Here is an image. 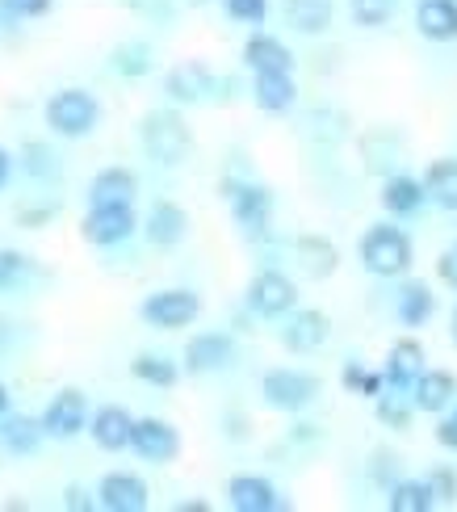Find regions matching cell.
<instances>
[{
  "instance_id": "5b68a950",
  "label": "cell",
  "mask_w": 457,
  "mask_h": 512,
  "mask_svg": "<svg viewBox=\"0 0 457 512\" xmlns=\"http://www.w3.org/2000/svg\"><path fill=\"white\" fill-rule=\"evenodd\" d=\"M202 315V298L185 290V286H172V290H156L147 294L139 303V319L160 332H177V328H189L193 319Z\"/></svg>"
},
{
  "instance_id": "e0dca14e",
  "label": "cell",
  "mask_w": 457,
  "mask_h": 512,
  "mask_svg": "<svg viewBox=\"0 0 457 512\" xmlns=\"http://www.w3.org/2000/svg\"><path fill=\"white\" fill-rule=\"evenodd\" d=\"M143 236L151 248H177L189 236V215L177 202H156L143 219Z\"/></svg>"
},
{
  "instance_id": "836d02e7",
  "label": "cell",
  "mask_w": 457,
  "mask_h": 512,
  "mask_svg": "<svg viewBox=\"0 0 457 512\" xmlns=\"http://www.w3.org/2000/svg\"><path fill=\"white\" fill-rule=\"evenodd\" d=\"M374 412H378V420L386 424V429H395V433H403V429H411V416H416V408H411V399H407V391H399V387H390V395H374Z\"/></svg>"
},
{
  "instance_id": "681fc988",
  "label": "cell",
  "mask_w": 457,
  "mask_h": 512,
  "mask_svg": "<svg viewBox=\"0 0 457 512\" xmlns=\"http://www.w3.org/2000/svg\"><path fill=\"white\" fill-rule=\"evenodd\" d=\"M5 412H9V387L0 382V416H5Z\"/></svg>"
},
{
  "instance_id": "c3c4849f",
  "label": "cell",
  "mask_w": 457,
  "mask_h": 512,
  "mask_svg": "<svg viewBox=\"0 0 457 512\" xmlns=\"http://www.w3.org/2000/svg\"><path fill=\"white\" fill-rule=\"evenodd\" d=\"M172 512H210L206 500H181V504H172Z\"/></svg>"
},
{
  "instance_id": "f35d334b",
  "label": "cell",
  "mask_w": 457,
  "mask_h": 512,
  "mask_svg": "<svg viewBox=\"0 0 457 512\" xmlns=\"http://www.w3.org/2000/svg\"><path fill=\"white\" fill-rule=\"evenodd\" d=\"M223 9L231 21H239V26H265L269 0H223Z\"/></svg>"
},
{
  "instance_id": "ffe728a7",
  "label": "cell",
  "mask_w": 457,
  "mask_h": 512,
  "mask_svg": "<svg viewBox=\"0 0 457 512\" xmlns=\"http://www.w3.org/2000/svg\"><path fill=\"white\" fill-rule=\"evenodd\" d=\"M139 194V177L130 168H101V173L89 181V206H122V202H135Z\"/></svg>"
},
{
  "instance_id": "8992f818",
  "label": "cell",
  "mask_w": 457,
  "mask_h": 512,
  "mask_svg": "<svg viewBox=\"0 0 457 512\" xmlns=\"http://www.w3.org/2000/svg\"><path fill=\"white\" fill-rule=\"evenodd\" d=\"M260 399L273 412H302L319 399V378L307 370H269L260 378Z\"/></svg>"
},
{
  "instance_id": "4fadbf2b",
  "label": "cell",
  "mask_w": 457,
  "mask_h": 512,
  "mask_svg": "<svg viewBox=\"0 0 457 512\" xmlns=\"http://www.w3.org/2000/svg\"><path fill=\"white\" fill-rule=\"evenodd\" d=\"M235 361V340L227 332H198L185 345V374H219Z\"/></svg>"
},
{
  "instance_id": "e575fe53",
  "label": "cell",
  "mask_w": 457,
  "mask_h": 512,
  "mask_svg": "<svg viewBox=\"0 0 457 512\" xmlns=\"http://www.w3.org/2000/svg\"><path fill=\"white\" fill-rule=\"evenodd\" d=\"M340 382H344V391L365 395V399H374V395L386 387V378H382V374H374V370H365L361 361H348V366L340 370Z\"/></svg>"
},
{
  "instance_id": "7a4b0ae2",
  "label": "cell",
  "mask_w": 457,
  "mask_h": 512,
  "mask_svg": "<svg viewBox=\"0 0 457 512\" xmlns=\"http://www.w3.org/2000/svg\"><path fill=\"white\" fill-rule=\"evenodd\" d=\"M42 118H47V126H51L59 139H84V135L97 131L101 101L89 89H59V93H51Z\"/></svg>"
},
{
  "instance_id": "2e32d148",
  "label": "cell",
  "mask_w": 457,
  "mask_h": 512,
  "mask_svg": "<svg viewBox=\"0 0 457 512\" xmlns=\"http://www.w3.org/2000/svg\"><path fill=\"white\" fill-rule=\"evenodd\" d=\"M227 504L235 512H281V508H290V500H281V492L265 475H235L227 483Z\"/></svg>"
},
{
  "instance_id": "9a60e30c",
  "label": "cell",
  "mask_w": 457,
  "mask_h": 512,
  "mask_svg": "<svg viewBox=\"0 0 457 512\" xmlns=\"http://www.w3.org/2000/svg\"><path fill=\"white\" fill-rule=\"evenodd\" d=\"M147 504H151L147 483L130 471H114L97 483V508L105 512H143Z\"/></svg>"
},
{
  "instance_id": "ac0fdd59",
  "label": "cell",
  "mask_w": 457,
  "mask_h": 512,
  "mask_svg": "<svg viewBox=\"0 0 457 512\" xmlns=\"http://www.w3.org/2000/svg\"><path fill=\"white\" fill-rule=\"evenodd\" d=\"M453 395H457V378L449 370H428V366L407 387V399L416 412H445L453 403Z\"/></svg>"
},
{
  "instance_id": "603a6c76",
  "label": "cell",
  "mask_w": 457,
  "mask_h": 512,
  "mask_svg": "<svg viewBox=\"0 0 457 512\" xmlns=\"http://www.w3.org/2000/svg\"><path fill=\"white\" fill-rule=\"evenodd\" d=\"M294 252H298L302 273L315 277V282H328V277L340 269V248L328 236H302L294 244Z\"/></svg>"
},
{
  "instance_id": "f6af8a7d",
  "label": "cell",
  "mask_w": 457,
  "mask_h": 512,
  "mask_svg": "<svg viewBox=\"0 0 457 512\" xmlns=\"http://www.w3.org/2000/svg\"><path fill=\"white\" fill-rule=\"evenodd\" d=\"M437 441L445 445V450L457 454V408H453V416H445V420L437 424Z\"/></svg>"
},
{
  "instance_id": "74e56055",
  "label": "cell",
  "mask_w": 457,
  "mask_h": 512,
  "mask_svg": "<svg viewBox=\"0 0 457 512\" xmlns=\"http://www.w3.org/2000/svg\"><path fill=\"white\" fill-rule=\"evenodd\" d=\"M424 483H428L432 504H437V508L457 504V471H453V466H432V471L424 475Z\"/></svg>"
},
{
  "instance_id": "83f0119b",
  "label": "cell",
  "mask_w": 457,
  "mask_h": 512,
  "mask_svg": "<svg viewBox=\"0 0 457 512\" xmlns=\"http://www.w3.org/2000/svg\"><path fill=\"white\" fill-rule=\"evenodd\" d=\"M428 198H424V185L416 181V177H386V185H382V206H386V215H399V219H407V215H416V210L424 206Z\"/></svg>"
},
{
  "instance_id": "5bb4252c",
  "label": "cell",
  "mask_w": 457,
  "mask_h": 512,
  "mask_svg": "<svg viewBox=\"0 0 457 512\" xmlns=\"http://www.w3.org/2000/svg\"><path fill=\"white\" fill-rule=\"evenodd\" d=\"M130 429H135V416H130L122 403H105V408L89 412V437L105 454L130 450Z\"/></svg>"
},
{
  "instance_id": "30bf717a",
  "label": "cell",
  "mask_w": 457,
  "mask_h": 512,
  "mask_svg": "<svg viewBox=\"0 0 457 512\" xmlns=\"http://www.w3.org/2000/svg\"><path fill=\"white\" fill-rule=\"evenodd\" d=\"M130 450H135L143 462L164 466L181 454V433L160 416H143V420H135V429H130Z\"/></svg>"
},
{
  "instance_id": "8d00e7d4",
  "label": "cell",
  "mask_w": 457,
  "mask_h": 512,
  "mask_svg": "<svg viewBox=\"0 0 457 512\" xmlns=\"http://www.w3.org/2000/svg\"><path fill=\"white\" fill-rule=\"evenodd\" d=\"M348 13H353L361 30H378L395 13V0H348Z\"/></svg>"
},
{
  "instance_id": "6da1fadb",
  "label": "cell",
  "mask_w": 457,
  "mask_h": 512,
  "mask_svg": "<svg viewBox=\"0 0 457 512\" xmlns=\"http://www.w3.org/2000/svg\"><path fill=\"white\" fill-rule=\"evenodd\" d=\"M139 143H143V152L156 160L160 168H177V164H185V156H189L193 135H189V126H185L181 114H172V110H151V114H143V122H139Z\"/></svg>"
},
{
  "instance_id": "d6a6232c",
  "label": "cell",
  "mask_w": 457,
  "mask_h": 512,
  "mask_svg": "<svg viewBox=\"0 0 457 512\" xmlns=\"http://www.w3.org/2000/svg\"><path fill=\"white\" fill-rule=\"evenodd\" d=\"M110 68L118 72V76H126V80H139V76H147L151 68H156V59H151V47L147 42H122V47H114V55H110Z\"/></svg>"
},
{
  "instance_id": "1f68e13d",
  "label": "cell",
  "mask_w": 457,
  "mask_h": 512,
  "mask_svg": "<svg viewBox=\"0 0 457 512\" xmlns=\"http://www.w3.org/2000/svg\"><path fill=\"white\" fill-rule=\"evenodd\" d=\"M386 508L390 512H432L437 504H432V492L424 479H399V483H390Z\"/></svg>"
},
{
  "instance_id": "44dd1931",
  "label": "cell",
  "mask_w": 457,
  "mask_h": 512,
  "mask_svg": "<svg viewBox=\"0 0 457 512\" xmlns=\"http://www.w3.org/2000/svg\"><path fill=\"white\" fill-rule=\"evenodd\" d=\"M252 101L265 114H286V110H294V101H298V84H294L290 72H256Z\"/></svg>"
},
{
  "instance_id": "8fae6325",
  "label": "cell",
  "mask_w": 457,
  "mask_h": 512,
  "mask_svg": "<svg viewBox=\"0 0 457 512\" xmlns=\"http://www.w3.org/2000/svg\"><path fill=\"white\" fill-rule=\"evenodd\" d=\"M214 89H219V80H214V72L202 59H181L177 68L164 76V93L177 105H202L214 97Z\"/></svg>"
},
{
  "instance_id": "d4e9b609",
  "label": "cell",
  "mask_w": 457,
  "mask_h": 512,
  "mask_svg": "<svg viewBox=\"0 0 457 512\" xmlns=\"http://www.w3.org/2000/svg\"><path fill=\"white\" fill-rule=\"evenodd\" d=\"M42 420H34V416H0V445H5L9 454H17V458H30V454H38V445H42Z\"/></svg>"
},
{
  "instance_id": "ee69618b",
  "label": "cell",
  "mask_w": 457,
  "mask_h": 512,
  "mask_svg": "<svg viewBox=\"0 0 457 512\" xmlns=\"http://www.w3.org/2000/svg\"><path fill=\"white\" fill-rule=\"evenodd\" d=\"M437 273H441V282L457 290V248L441 252V261H437Z\"/></svg>"
},
{
  "instance_id": "d590c367",
  "label": "cell",
  "mask_w": 457,
  "mask_h": 512,
  "mask_svg": "<svg viewBox=\"0 0 457 512\" xmlns=\"http://www.w3.org/2000/svg\"><path fill=\"white\" fill-rule=\"evenodd\" d=\"M21 168H26L30 177H38V181H51V177H59L55 152H51L47 143H26V147H21Z\"/></svg>"
},
{
  "instance_id": "816d5d0a",
  "label": "cell",
  "mask_w": 457,
  "mask_h": 512,
  "mask_svg": "<svg viewBox=\"0 0 457 512\" xmlns=\"http://www.w3.org/2000/svg\"><path fill=\"white\" fill-rule=\"evenodd\" d=\"M193 5H206V0H193Z\"/></svg>"
},
{
  "instance_id": "7402d4cb",
  "label": "cell",
  "mask_w": 457,
  "mask_h": 512,
  "mask_svg": "<svg viewBox=\"0 0 457 512\" xmlns=\"http://www.w3.org/2000/svg\"><path fill=\"white\" fill-rule=\"evenodd\" d=\"M244 63L252 72H294V51L273 34H252L244 42Z\"/></svg>"
},
{
  "instance_id": "9c48e42d",
  "label": "cell",
  "mask_w": 457,
  "mask_h": 512,
  "mask_svg": "<svg viewBox=\"0 0 457 512\" xmlns=\"http://www.w3.org/2000/svg\"><path fill=\"white\" fill-rule=\"evenodd\" d=\"M84 429H89V395L76 391V387H63L47 403V412H42V433L55 437V441H72Z\"/></svg>"
},
{
  "instance_id": "4dcf8cb0",
  "label": "cell",
  "mask_w": 457,
  "mask_h": 512,
  "mask_svg": "<svg viewBox=\"0 0 457 512\" xmlns=\"http://www.w3.org/2000/svg\"><path fill=\"white\" fill-rule=\"evenodd\" d=\"M130 374H135L139 382H147V387H160V391L181 382V366L164 353H139L135 361H130Z\"/></svg>"
},
{
  "instance_id": "3957f363",
  "label": "cell",
  "mask_w": 457,
  "mask_h": 512,
  "mask_svg": "<svg viewBox=\"0 0 457 512\" xmlns=\"http://www.w3.org/2000/svg\"><path fill=\"white\" fill-rule=\"evenodd\" d=\"M361 265L374 277H403L411 269V240L395 223H378L361 236Z\"/></svg>"
},
{
  "instance_id": "f546056e",
  "label": "cell",
  "mask_w": 457,
  "mask_h": 512,
  "mask_svg": "<svg viewBox=\"0 0 457 512\" xmlns=\"http://www.w3.org/2000/svg\"><path fill=\"white\" fill-rule=\"evenodd\" d=\"M38 282V265L26 252L17 248H0V294H21Z\"/></svg>"
},
{
  "instance_id": "7c38bea8",
  "label": "cell",
  "mask_w": 457,
  "mask_h": 512,
  "mask_svg": "<svg viewBox=\"0 0 457 512\" xmlns=\"http://www.w3.org/2000/svg\"><path fill=\"white\" fill-rule=\"evenodd\" d=\"M328 336H332V319L307 307V311H290L286 328H281V345L298 357H307V353H319L328 345Z\"/></svg>"
},
{
  "instance_id": "52a82bcc",
  "label": "cell",
  "mask_w": 457,
  "mask_h": 512,
  "mask_svg": "<svg viewBox=\"0 0 457 512\" xmlns=\"http://www.w3.org/2000/svg\"><path fill=\"white\" fill-rule=\"evenodd\" d=\"M244 303L260 319H281L298 307V286H294V277H286L281 269H260L248 282Z\"/></svg>"
},
{
  "instance_id": "277c9868",
  "label": "cell",
  "mask_w": 457,
  "mask_h": 512,
  "mask_svg": "<svg viewBox=\"0 0 457 512\" xmlns=\"http://www.w3.org/2000/svg\"><path fill=\"white\" fill-rule=\"evenodd\" d=\"M223 198H227V206H231L235 227L244 231L248 240H265V236H269V223H273V194H269L265 185L227 177V181H223Z\"/></svg>"
},
{
  "instance_id": "ab89813d",
  "label": "cell",
  "mask_w": 457,
  "mask_h": 512,
  "mask_svg": "<svg viewBox=\"0 0 457 512\" xmlns=\"http://www.w3.org/2000/svg\"><path fill=\"white\" fill-rule=\"evenodd\" d=\"M315 131L328 139V143H340V139H348V118L340 114V110H315Z\"/></svg>"
},
{
  "instance_id": "7dc6e473",
  "label": "cell",
  "mask_w": 457,
  "mask_h": 512,
  "mask_svg": "<svg viewBox=\"0 0 457 512\" xmlns=\"http://www.w3.org/2000/svg\"><path fill=\"white\" fill-rule=\"evenodd\" d=\"M9 177H13V156L5 152V147H0V189L9 185Z\"/></svg>"
},
{
  "instance_id": "60d3db41",
  "label": "cell",
  "mask_w": 457,
  "mask_h": 512,
  "mask_svg": "<svg viewBox=\"0 0 457 512\" xmlns=\"http://www.w3.org/2000/svg\"><path fill=\"white\" fill-rule=\"evenodd\" d=\"M9 13V21H34V17H47L55 9V0H0Z\"/></svg>"
},
{
  "instance_id": "cb8c5ba5",
  "label": "cell",
  "mask_w": 457,
  "mask_h": 512,
  "mask_svg": "<svg viewBox=\"0 0 457 512\" xmlns=\"http://www.w3.org/2000/svg\"><path fill=\"white\" fill-rule=\"evenodd\" d=\"M416 30L428 42H453L457 38V0H420Z\"/></svg>"
},
{
  "instance_id": "b9f144b4",
  "label": "cell",
  "mask_w": 457,
  "mask_h": 512,
  "mask_svg": "<svg viewBox=\"0 0 457 512\" xmlns=\"http://www.w3.org/2000/svg\"><path fill=\"white\" fill-rule=\"evenodd\" d=\"M374 479L386 487V483H399V458L395 454H378L374 458Z\"/></svg>"
},
{
  "instance_id": "4316f807",
  "label": "cell",
  "mask_w": 457,
  "mask_h": 512,
  "mask_svg": "<svg viewBox=\"0 0 457 512\" xmlns=\"http://www.w3.org/2000/svg\"><path fill=\"white\" fill-rule=\"evenodd\" d=\"M332 0H286L281 5V17H286V26L298 30V34H323L332 26Z\"/></svg>"
},
{
  "instance_id": "d6986e66",
  "label": "cell",
  "mask_w": 457,
  "mask_h": 512,
  "mask_svg": "<svg viewBox=\"0 0 457 512\" xmlns=\"http://www.w3.org/2000/svg\"><path fill=\"white\" fill-rule=\"evenodd\" d=\"M424 345L420 340H411V336H403V340H395L390 345V353H386V370H382V378H386V387H399V391H407L411 382H416V374L424 370Z\"/></svg>"
},
{
  "instance_id": "484cf974",
  "label": "cell",
  "mask_w": 457,
  "mask_h": 512,
  "mask_svg": "<svg viewBox=\"0 0 457 512\" xmlns=\"http://www.w3.org/2000/svg\"><path fill=\"white\" fill-rule=\"evenodd\" d=\"M432 311H437V294H432L424 282H403L395 294V315L403 328H424Z\"/></svg>"
},
{
  "instance_id": "bcb514c9",
  "label": "cell",
  "mask_w": 457,
  "mask_h": 512,
  "mask_svg": "<svg viewBox=\"0 0 457 512\" xmlns=\"http://www.w3.org/2000/svg\"><path fill=\"white\" fill-rule=\"evenodd\" d=\"M47 219H55V206H38V210H21V227H42Z\"/></svg>"
},
{
  "instance_id": "f1b7e54d",
  "label": "cell",
  "mask_w": 457,
  "mask_h": 512,
  "mask_svg": "<svg viewBox=\"0 0 457 512\" xmlns=\"http://www.w3.org/2000/svg\"><path fill=\"white\" fill-rule=\"evenodd\" d=\"M424 198L441 210H457V160H432L424 173Z\"/></svg>"
},
{
  "instance_id": "f907efd6",
  "label": "cell",
  "mask_w": 457,
  "mask_h": 512,
  "mask_svg": "<svg viewBox=\"0 0 457 512\" xmlns=\"http://www.w3.org/2000/svg\"><path fill=\"white\" fill-rule=\"evenodd\" d=\"M453 345H457V311H453Z\"/></svg>"
},
{
  "instance_id": "7bdbcfd3",
  "label": "cell",
  "mask_w": 457,
  "mask_h": 512,
  "mask_svg": "<svg viewBox=\"0 0 457 512\" xmlns=\"http://www.w3.org/2000/svg\"><path fill=\"white\" fill-rule=\"evenodd\" d=\"M63 508H72V512H93V508H97V500H93L89 492H84L80 483H72L68 492H63Z\"/></svg>"
},
{
  "instance_id": "ba28073f",
  "label": "cell",
  "mask_w": 457,
  "mask_h": 512,
  "mask_svg": "<svg viewBox=\"0 0 457 512\" xmlns=\"http://www.w3.org/2000/svg\"><path fill=\"white\" fill-rule=\"evenodd\" d=\"M135 227H139V219H135V210H130V202L89 206V215H84V223H80V236L93 248H118V244H126L130 236H135Z\"/></svg>"
}]
</instances>
